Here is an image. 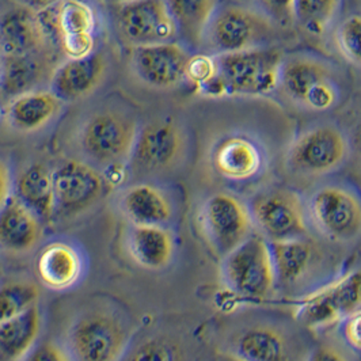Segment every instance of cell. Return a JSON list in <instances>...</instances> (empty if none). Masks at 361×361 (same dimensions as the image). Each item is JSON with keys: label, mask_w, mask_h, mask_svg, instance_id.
I'll list each match as a JSON object with an SVG mask.
<instances>
[{"label": "cell", "mask_w": 361, "mask_h": 361, "mask_svg": "<svg viewBox=\"0 0 361 361\" xmlns=\"http://www.w3.org/2000/svg\"><path fill=\"white\" fill-rule=\"evenodd\" d=\"M215 76L197 89L208 98L265 97L280 87L284 54L274 47L215 54Z\"/></svg>", "instance_id": "cell-1"}, {"label": "cell", "mask_w": 361, "mask_h": 361, "mask_svg": "<svg viewBox=\"0 0 361 361\" xmlns=\"http://www.w3.org/2000/svg\"><path fill=\"white\" fill-rule=\"evenodd\" d=\"M219 274L224 289L246 303H264L277 289L269 243L257 233L220 259Z\"/></svg>", "instance_id": "cell-2"}, {"label": "cell", "mask_w": 361, "mask_h": 361, "mask_svg": "<svg viewBox=\"0 0 361 361\" xmlns=\"http://www.w3.org/2000/svg\"><path fill=\"white\" fill-rule=\"evenodd\" d=\"M310 228L338 245L361 239V195L343 183H326L306 200Z\"/></svg>", "instance_id": "cell-3"}, {"label": "cell", "mask_w": 361, "mask_h": 361, "mask_svg": "<svg viewBox=\"0 0 361 361\" xmlns=\"http://www.w3.org/2000/svg\"><path fill=\"white\" fill-rule=\"evenodd\" d=\"M246 202L255 233L268 242L308 238L310 223L306 200L298 192L271 186L255 192Z\"/></svg>", "instance_id": "cell-4"}, {"label": "cell", "mask_w": 361, "mask_h": 361, "mask_svg": "<svg viewBox=\"0 0 361 361\" xmlns=\"http://www.w3.org/2000/svg\"><path fill=\"white\" fill-rule=\"evenodd\" d=\"M361 308V267L343 273L293 303L295 319L308 330L338 325Z\"/></svg>", "instance_id": "cell-5"}, {"label": "cell", "mask_w": 361, "mask_h": 361, "mask_svg": "<svg viewBox=\"0 0 361 361\" xmlns=\"http://www.w3.org/2000/svg\"><path fill=\"white\" fill-rule=\"evenodd\" d=\"M128 348L127 326L106 311H87L68 330L73 361H121Z\"/></svg>", "instance_id": "cell-6"}, {"label": "cell", "mask_w": 361, "mask_h": 361, "mask_svg": "<svg viewBox=\"0 0 361 361\" xmlns=\"http://www.w3.org/2000/svg\"><path fill=\"white\" fill-rule=\"evenodd\" d=\"M273 25L262 11L228 4L217 8L202 42L208 45L212 54H235L268 47Z\"/></svg>", "instance_id": "cell-7"}, {"label": "cell", "mask_w": 361, "mask_h": 361, "mask_svg": "<svg viewBox=\"0 0 361 361\" xmlns=\"http://www.w3.org/2000/svg\"><path fill=\"white\" fill-rule=\"evenodd\" d=\"M199 221L208 246L220 259L255 233L247 202L230 192L205 200Z\"/></svg>", "instance_id": "cell-8"}, {"label": "cell", "mask_w": 361, "mask_h": 361, "mask_svg": "<svg viewBox=\"0 0 361 361\" xmlns=\"http://www.w3.org/2000/svg\"><path fill=\"white\" fill-rule=\"evenodd\" d=\"M350 149V142L343 130L333 126H318L292 142L287 166L298 176L322 177L343 167Z\"/></svg>", "instance_id": "cell-9"}, {"label": "cell", "mask_w": 361, "mask_h": 361, "mask_svg": "<svg viewBox=\"0 0 361 361\" xmlns=\"http://www.w3.org/2000/svg\"><path fill=\"white\" fill-rule=\"evenodd\" d=\"M280 86L293 102L314 111L333 108L340 98L338 86L329 67L311 57L284 59Z\"/></svg>", "instance_id": "cell-10"}, {"label": "cell", "mask_w": 361, "mask_h": 361, "mask_svg": "<svg viewBox=\"0 0 361 361\" xmlns=\"http://www.w3.org/2000/svg\"><path fill=\"white\" fill-rule=\"evenodd\" d=\"M137 128L116 111L92 114L80 132V147L92 162L110 166L129 159Z\"/></svg>", "instance_id": "cell-11"}, {"label": "cell", "mask_w": 361, "mask_h": 361, "mask_svg": "<svg viewBox=\"0 0 361 361\" xmlns=\"http://www.w3.org/2000/svg\"><path fill=\"white\" fill-rule=\"evenodd\" d=\"M183 152L182 129L173 121H154L137 130L129 162L139 174H161L174 169Z\"/></svg>", "instance_id": "cell-12"}, {"label": "cell", "mask_w": 361, "mask_h": 361, "mask_svg": "<svg viewBox=\"0 0 361 361\" xmlns=\"http://www.w3.org/2000/svg\"><path fill=\"white\" fill-rule=\"evenodd\" d=\"M226 352L245 361H293L295 346L284 326L271 321H250L227 337Z\"/></svg>", "instance_id": "cell-13"}, {"label": "cell", "mask_w": 361, "mask_h": 361, "mask_svg": "<svg viewBox=\"0 0 361 361\" xmlns=\"http://www.w3.org/2000/svg\"><path fill=\"white\" fill-rule=\"evenodd\" d=\"M117 26L133 47L174 41L178 36L164 0H129L117 8Z\"/></svg>", "instance_id": "cell-14"}, {"label": "cell", "mask_w": 361, "mask_h": 361, "mask_svg": "<svg viewBox=\"0 0 361 361\" xmlns=\"http://www.w3.org/2000/svg\"><path fill=\"white\" fill-rule=\"evenodd\" d=\"M56 209L76 215L92 207L102 197L104 177L89 163L70 159L52 171Z\"/></svg>", "instance_id": "cell-15"}, {"label": "cell", "mask_w": 361, "mask_h": 361, "mask_svg": "<svg viewBox=\"0 0 361 361\" xmlns=\"http://www.w3.org/2000/svg\"><path fill=\"white\" fill-rule=\"evenodd\" d=\"M190 56L176 41L142 45L133 48L132 66L145 85L155 89H173L186 80Z\"/></svg>", "instance_id": "cell-16"}, {"label": "cell", "mask_w": 361, "mask_h": 361, "mask_svg": "<svg viewBox=\"0 0 361 361\" xmlns=\"http://www.w3.org/2000/svg\"><path fill=\"white\" fill-rule=\"evenodd\" d=\"M267 157L262 147L245 135L221 139L212 152V166L217 174L231 182H247L265 170Z\"/></svg>", "instance_id": "cell-17"}, {"label": "cell", "mask_w": 361, "mask_h": 361, "mask_svg": "<svg viewBox=\"0 0 361 361\" xmlns=\"http://www.w3.org/2000/svg\"><path fill=\"white\" fill-rule=\"evenodd\" d=\"M106 60L101 54L67 59L51 75V91L61 102H73L87 97L104 79Z\"/></svg>", "instance_id": "cell-18"}, {"label": "cell", "mask_w": 361, "mask_h": 361, "mask_svg": "<svg viewBox=\"0 0 361 361\" xmlns=\"http://www.w3.org/2000/svg\"><path fill=\"white\" fill-rule=\"evenodd\" d=\"M48 36L38 13L20 6L0 16V51L3 54L45 52Z\"/></svg>", "instance_id": "cell-19"}, {"label": "cell", "mask_w": 361, "mask_h": 361, "mask_svg": "<svg viewBox=\"0 0 361 361\" xmlns=\"http://www.w3.org/2000/svg\"><path fill=\"white\" fill-rule=\"evenodd\" d=\"M41 219L13 195L0 211V249L26 253L36 247L42 235Z\"/></svg>", "instance_id": "cell-20"}, {"label": "cell", "mask_w": 361, "mask_h": 361, "mask_svg": "<svg viewBox=\"0 0 361 361\" xmlns=\"http://www.w3.org/2000/svg\"><path fill=\"white\" fill-rule=\"evenodd\" d=\"M37 276L41 284L52 290L73 288L83 274V258L67 242H52L38 254Z\"/></svg>", "instance_id": "cell-21"}, {"label": "cell", "mask_w": 361, "mask_h": 361, "mask_svg": "<svg viewBox=\"0 0 361 361\" xmlns=\"http://www.w3.org/2000/svg\"><path fill=\"white\" fill-rule=\"evenodd\" d=\"M130 258L147 271H163L176 254V240L167 227L132 226L128 235Z\"/></svg>", "instance_id": "cell-22"}, {"label": "cell", "mask_w": 361, "mask_h": 361, "mask_svg": "<svg viewBox=\"0 0 361 361\" xmlns=\"http://www.w3.org/2000/svg\"><path fill=\"white\" fill-rule=\"evenodd\" d=\"M123 214L132 226L166 227L174 216L167 195L151 183H137L126 190L121 199Z\"/></svg>", "instance_id": "cell-23"}, {"label": "cell", "mask_w": 361, "mask_h": 361, "mask_svg": "<svg viewBox=\"0 0 361 361\" xmlns=\"http://www.w3.org/2000/svg\"><path fill=\"white\" fill-rule=\"evenodd\" d=\"M268 243L277 287H293L312 271L317 250L308 238Z\"/></svg>", "instance_id": "cell-24"}, {"label": "cell", "mask_w": 361, "mask_h": 361, "mask_svg": "<svg viewBox=\"0 0 361 361\" xmlns=\"http://www.w3.org/2000/svg\"><path fill=\"white\" fill-rule=\"evenodd\" d=\"M49 60L45 52L25 54H1L0 90L7 97L36 90L48 75Z\"/></svg>", "instance_id": "cell-25"}, {"label": "cell", "mask_w": 361, "mask_h": 361, "mask_svg": "<svg viewBox=\"0 0 361 361\" xmlns=\"http://www.w3.org/2000/svg\"><path fill=\"white\" fill-rule=\"evenodd\" d=\"M48 39L54 37L56 44L68 35H94L97 17L85 0H61L52 7L38 13Z\"/></svg>", "instance_id": "cell-26"}, {"label": "cell", "mask_w": 361, "mask_h": 361, "mask_svg": "<svg viewBox=\"0 0 361 361\" xmlns=\"http://www.w3.org/2000/svg\"><path fill=\"white\" fill-rule=\"evenodd\" d=\"M61 101L52 91H29L13 98L7 118L22 132H35L45 127L60 111Z\"/></svg>", "instance_id": "cell-27"}, {"label": "cell", "mask_w": 361, "mask_h": 361, "mask_svg": "<svg viewBox=\"0 0 361 361\" xmlns=\"http://www.w3.org/2000/svg\"><path fill=\"white\" fill-rule=\"evenodd\" d=\"M16 196L41 220H51L56 212L52 171L41 163L26 167L16 183Z\"/></svg>", "instance_id": "cell-28"}, {"label": "cell", "mask_w": 361, "mask_h": 361, "mask_svg": "<svg viewBox=\"0 0 361 361\" xmlns=\"http://www.w3.org/2000/svg\"><path fill=\"white\" fill-rule=\"evenodd\" d=\"M42 318L38 306L29 308L0 325V356L19 361L37 343Z\"/></svg>", "instance_id": "cell-29"}, {"label": "cell", "mask_w": 361, "mask_h": 361, "mask_svg": "<svg viewBox=\"0 0 361 361\" xmlns=\"http://www.w3.org/2000/svg\"><path fill=\"white\" fill-rule=\"evenodd\" d=\"M178 36L190 45L204 41L207 27L219 8V0H164Z\"/></svg>", "instance_id": "cell-30"}, {"label": "cell", "mask_w": 361, "mask_h": 361, "mask_svg": "<svg viewBox=\"0 0 361 361\" xmlns=\"http://www.w3.org/2000/svg\"><path fill=\"white\" fill-rule=\"evenodd\" d=\"M183 343L170 334H152L128 348L121 361H188Z\"/></svg>", "instance_id": "cell-31"}, {"label": "cell", "mask_w": 361, "mask_h": 361, "mask_svg": "<svg viewBox=\"0 0 361 361\" xmlns=\"http://www.w3.org/2000/svg\"><path fill=\"white\" fill-rule=\"evenodd\" d=\"M340 0H295L293 22L312 36H322L338 11Z\"/></svg>", "instance_id": "cell-32"}, {"label": "cell", "mask_w": 361, "mask_h": 361, "mask_svg": "<svg viewBox=\"0 0 361 361\" xmlns=\"http://www.w3.org/2000/svg\"><path fill=\"white\" fill-rule=\"evenodd\" d=\"M38 300L39 289L33 281L11 280L0 283V325L38 306Z\"/></svg>", "instance_id": "cell-33"}, {"label": "cell", "mask_w": 361, "mask_h": 361, "mask_svg": "<svg viewBox=\"0 0 361 361\" xmlns=\"http://www.w3.org/2000/svg\"><path fill=\"white\" fill-rule=\"evenodd\" d=\"M336 42L348 61L361 66V16L353 14L343 19L337 27Z\"/></svg>", "instance_id": "cell-34"}, {"label": "cell", "mask_w": 361, "mask_h": 361, "mask_svg": "<svg viewBox=\"0 0 361 361\" xmlns=\"http://www.w3.org/2000/svg\"><path fill=\"white\" fill-rule=\"evenodd\" d=\"M216 73V59L215 54H195L190 56L186 80L193 83L197 89L209 82Z\"/></svg>", "instance_id": "cell-35"}, {"label": "cell", "mask_w": 361, "mask_h": 361, "mask_svg": "<svg viewBox=\"0 0 361 361\" xmlns=\"http://www.w3.org/2000/svg\"><path fill=\"white\" fill-rule=\"evenodd\" d=\"M59 45L68 59H80L95 52V39L91 33L63 36L59 39Z\"/></svg>", "instance_id": "cell-36"}, {"label": "cell", "mask_w": 361, "mask_h": 361, "mask_svg": "<svg viewBox=\"0 0 361 361\" xmlns=\"http://www.w3.org/2000/svg\"><path fill=\"white\" fill-rule=\"evenodd\" d=\"M262 13L273 23L280 26H289L293 22L295 0H258Z\"/></svg>", "instance_id": "cell-37"}, {"label": "cell", "mask_w": 361, "mask_h": 361, "mask_svg": "<svg viewBox=\"0 0 361 361\" xmlns=\"http://www.w3.org/2000/svg\"><path fill=\"white\" fill-rule=\"evenodd\" d=\"M338 333L350 350L361 353V308L338 324Z\"/></svg>", "instance_id": "cell-38"}, {"label": "cell", "mask_w": 361, "mask_h": 361, "mask_svg": "<svg viewBox=\"0 0 361 361\" xmlns=\"http://www.w3.org/2000/svg\"><path fill=\"white\" fill-rule=\"evenodd\" d=\"M19 361H73L71 356L57 343H37Z\"/></svg>", "instance_id": "cell-39"}, {"label": "cell", "mask_w": 361, "mask_h": 361, "mask_svg": "<svg viewBox=\"0 0 361 361\" xmlns=\"http://www.w3.org/2000/svg\"><path fill=\"white\" fill-rule=\"evenodd\" d=\"M302 361H350L337 346L321 343L308 349Z\"/></svg>", "instance_id": "cell-40"}, {"label": "cell", "mask_w": 361, "mask_h": 361, "mask_svg": "<svg viewBox=\"0 0 361 361\" xmlns=\"http://www.w3.org/2000/svg\"><path fill=\"white\" fill-rule=\"evenodd\" d=\"M11 176L10 170L0 161V211L6 202L11 197Z\"/></svg>", "instance_id": "cell-41"}, {"label": "cell", "mask_w": 361, "mask_h": 361, "mask_svg": "<svg viewBox=\"0 0 361 361\" xmlns=\"http://www.w3.org/2000/svg\"><path fill=\"white\" fill-rule=\"evenodd\" d=\"M20 1L25 7H29V8L39 13V11H44L54 4H57L61 0H20Z\"/></svg>", "instance_id": "cell-42"}, {"label": "cell", "mask_w": 361, "mask_h": 361, "mask_svg": "<svg viewBox=\"0 0 361 361\" xmlns=\"http://www.w3.org/2000/svg\"><path fill=\"white\" fill-rule=\"evenodd\" d=\"M350 147H353V149L356 151V154L360 157L361 159V123L355 129V133H353V140L350 143Z\"/></svg>", "instance_id": "cell-43"}, {"label": "cell", "mask_w": 361, "mask_h": 361, "mask_svg": "<svg viewBox=\"0 0 361 361\" xmlns=\"http://www.w3.org/2000/svg\"><path fill=\"white\" fill-rule=\"evenodd\" d=\"M216 361H245L242 360V359H239V357H236L234 355H231V353H228V352H226V350H220L219 353H217Z\"/></svg>", "instance_id": "cell-44"}, {"label": "cell", "mask_w": 361, "mask_h": 361, "mask_svg": "<svg viewBox=\"0 0 361 361\" xmlns=\"http://www.w3.org/2000/svg\"><path fill=\"white\" fill-rule=\"evenodd\" d=\"M3 274H4V269H3V264H1V261H0V283H1V280H3Z\"/></svg>", "instance_id": "cell-45"}, {"label": "cell", "mask_w": 361, "mask_h": 361, "mask_svg": "<svg viewBox=\"0 0 361 361\" xmlns=\"http://www.w3.org/2000/svg\"><path fill=\"white\" fill-rule=\"evenodd\" d=\"M114 3H117V4H120V3H126V1H129V0H113Z\"/></svg>", "instance_id": "cell-46"}, {"label": "cell", "mask_w": 361, "mask_h": 361, "mask_svg": "<svg viewBox=\"0 0 361 361\" xmlns=\"http://www.w3.org/2000/svg\"><path fill=\"white\" fill-rule=\"evenodd\" d=\"M0 67H1V51H0Z\"/></svg>", "instance_id": "cell-47"}]
</instances>
